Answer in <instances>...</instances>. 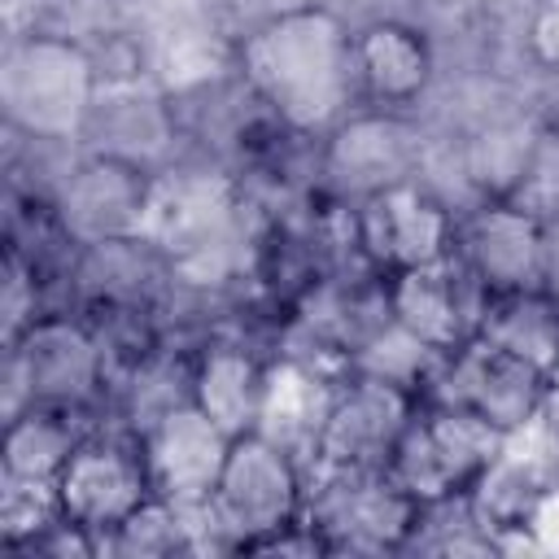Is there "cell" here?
<instances>
[{
    "label": "cell",
    "mask_w": 559,
    "mask_h": 559,
    "mask_svg": "<svg viewBox=\"0 0 559 559\" xmlns=\"http://www.w3.org/2000/svg\"><path fill=\"white\" fill-rule=\"evenodd\" d=\"M419 393L354 376L328 406L323 432L314 441V467L319 472H384L393 459V445L411 419Z\"/></svg>",
    "instance_id": "obj_8"
},
{
    "label": "cell",
    "mask_w": 559,
    "mask_h": 559,
    "mask_svg": "<svg viewBox=\"0 0 559 559\" xmlns=\"http://www.w3.org/2000/svg\"><path fill=\"white\" fill-rule=\"evenodd\" d=\"M502 441H507V432H498L480 415L432 402V397H415L411 419H406L384 472L419 507L467 498L476 489V480L489 472V463L502 454Z\"/></svg>",
    "instance_id": "obj_2"
},
{
    "label": "cell",
    "mask_w": 559,
    "mask_h": 559,
    "mask_svg": "<svg viewBox=\"0 0 559 559\" xmlns=\"http://www.w3.org/2000/svg\"><path fill=\"white\" fill-rule=\"evenodd\" d=\"M52 485H57L61 520L105 537L153 498L144 441H118V437L79 441V450L70 454V463Z\"/></svg>",
    "instance_id": "obj_7"
},
{
    "label": "cell",
    "mask_w": 559,
    "mask_h": 559,
    "mask_svg": "<svg viewBox=\"0 0 559 559\" xmlns=\"http://www.w3.org/2000/svg\"><path fill=\"white\" fill-rule=\"evenodd\" d=\"M380 280H384L389 319L406 328L415 341H424L432 354H450L476 336L489 293L454 253L432 266H415V271L380 275Z\"/></svg>",
    "instance_id": "obj_9"
},
{
    "label": "cell",
    "mask_w": 559,
    "mask_h": 559,
    "mask_svg": "<svg viewBox=\"0 0 559 559\" xmlns=\"http://www.w3.org/2000/svg\"><path fill=\"white\" fill-rule=\"evenodd\" d=\"M13 371L26 380V402L79 406L100 384V349L70 319H31L13 345Z\"/></svg>",
    "instance_id": "obj_13"
},
{
    "label": "cell",
    "mask_w": 559,
    "mask_h": 559,
    "mask_svg": "<svg viewBox=\"0 0 559 559\" xmlns=\"http://www.w3.org/2000/svg\"><path fill=\"white\" fill-rule=\"evenodd\" d=\"M533 48L542 61L559 66V0H546L537 22H533Z\"/></svg>",
    "instance_id": "obj_21"
},
{
    "label": "cell",
    "mask_w": 559,
    "mask_h": 559,
    "mask_svg": "<svg viewBox=\"0 0 559 559\" xmlns=\"http://www.w3.org/2000/svg\"><path fill=\"white\" fill-rule=\"evenodd\" d=\"M266 384L271 376L240 349H214L192 384V402L227 432H253L262 424V406H266Z\"/></svg>",
    "instance_id": "obj_18"
},
{
    "label": "cell",
    "mask_w": 559,
    "mask_h": 559,
    "mask_svg": "<svg viewBox=\"0 0 559 559\" xmlns=\"http://www.w3.org/2000/svg\"><path fill=\"white\" fill-rule=\"evenodd\" d=\"M74 406L31 402L22 415L9 419L4 432V476L13 480H57L70 454L79 450Z\"/></svg>",
    "instance_id": "obj_19"
},
{
    "label": "cell",
    "mask_w": 559,
    "mask_h": 559,
    "mask_svg": "<svg viewBox=\"0 0 559 559\" xmlns=\"http://www.w3.org/2000/svg\"><path fill=\"white\" fill-rule=\"evenodd\" d=\"M140 441H144L153 493L188 515H201L210 507L231 437L188 397L183 406H170Z\"/></svg>",
    "instance_id": "obj_10"
},
{
    "label": "cell",
    "mask_w": 559,
    "mask_h": 559,
    "mask_svg": "<svg viewBox=\"0 0 559 559\" xmlns=\"http://www.w3.org/2000/svg\"><path fill=\"white\" fill-rule=\"evenodd\" d=\"M498 201H507L542 223L559 218V131H537L515 183Z\"/></svg>",
    "instance_id": "obj_20"
},
{
    "label": "cell",
    "mask_w": 559,
    "mask_h": 559,
    "mask_svg": "<svg viewBox=\"0 0 559 559\" xmlns=\"http://www.w3.org/2000/svg\"><path fill=\"white\" fill-rule=\"evenodd\" d=\"M205 511H210V528L223 533L236 550H258L266 537L301 524L306 476L280 441H271L258 428L240 432L227 445Z\"/></svg>",
    "instance_id": "obj_3"
},
{
    "label": "cell",
    "mask_w": 559,
    "mask_h": 559,
    "mask_svg": "<svg viewBox=\"0 0 559 559\" xmlns=\"http://www.w3.org/2000/svg\"><path fill=\"white\" fill-rule=\"evenodd\" d=\"M454 223L459 218H450V210L437 197H428L415 179H406L362 197L349 231H354V249L376 275H402L450 258Z\"/></svg>",
    "instance_id": "obj_6"
},
{
    "label": "cell",
    "mask_w": 559,
    "mask_h": 559,
    "mask_svg": "<svg viewBox=\"0 0 559 559\" xmlns=\"http://www.w3.org/2000/svg\"><path fill=\"white\" fill-rule=\"evenodd\" d=\"M253 96L293 131H319L358 96L354 35L323 9H288L240 44Z\"/></svg>",
    "instance_id": "obj_1"
},
{
    "label": "cell",
    "mask_w": 559,
    "mask_h": 559,
    "mask_svg": "<svg viewBox=\"0 0 559 559\" xmlns=\"http://www.w3.org/2000/svg\"><path fill=\"white\" fill-rule=\"evenodd\" d=\"M428 44L402 22H371L354 35V87L376 109L411 105L428 83Z\"/></svg>",
    "instance_id": "obj_16"
},
{
    "label": "cell",
    "mask_w": 559,
    "mask_h": 559,
    "mask_svg": "<svg viewBox=\"0 0 559 559\" xmlns=\"http://www.w3.org/2000/svg\"><path fill=\"white\" fill-rule=\"evenodd\" d=\"M148 197H153V183L140 170V162L100 153L66 183L61 218L87 245H122L140 236Z\"/></svg>",
    "instance_id": "obj_12"
},
{
    "label": "cell",
    "mask_w": 559,
    "mask_h": 559,
    "mask_svg": "<svg viewBox=\"0 0 559 559\" xmlns=\"http://www.w3.org/2000/svg\"><path fill=\"white\" fill-rule=\"evenodd\" d=\"M476 336L502 345L507 354L542 367L555 380V371H559V297L550 288L489 293Z\"/></svg>",
    "instance_id": "obj_17"
},
{
    "label": "cell",
    "mask_w": 559,
    "mask_h": 559,
    "mask_svg": "<svg viewBox=\"0 0 559 559\" xmlns=\"http://www.w3.org/2000/svg\"><path fill=\"white\" fill-rule=\"evenodd\" d=\"M100 74L96 61L57 35L22 39L4 52L0 66V96L17 127L39 140H70L87 127L96 105Z\"/></svg>",
    "instance_id": "obj_4"
},
{
    "label": "cell",
    "mask_w": 559,
    "mask_h": 559,
    "mask_svg": "<svg viewBox=\"0 0 559 559\" xmlns=\"http://www.w3.org/2000/svg\"><path fill=\"white\" fill-rule=\"evenodd\" d=\"M419 397L472 411L498 432H515L546 411V402L555 397V380L542 367L507 354L502 345L472 336L459 349L437 354Z\"/></svg>",
    "instance_id": "obj_5"
},
{
    "label": "cell",
    "mask_w": 559,
    "mask_h": 559,
    "mask_svg": "<svg viewBox=\"0 0 559 559\" xmlns=\"http://www.w3.org/2000/svg\"><path fill=\"white\" fill-rule=\"evenodd\" d=\"M227 197L210 183L197 179H175V183H153L148 197V214L140 236L157 249H166L179 266H192L201 258H210L214 249H223L227 240Z\"/></svg>",
    "instance_id": "obj_15"
},
{
    "label": "cell",
    "mask_w": 559,
    "mask_h": 559,
    "mask_svg": "<svg viewBox=\"0 0 559 559\" xmlns=\"http://www.w3.org/2000/svg\"><path fill=\"white\" fill-rule=\"evenodd\" d=\"M454 258L485 293L546 288V223L507 201H489L454 223Z\"/></svg>",
    "instance_id": "obj_11"
},
{
    "label": "cell",
    "mask_w": 559,
    "mask_h": 559,
    "mask_svg": "<svg viewBox=\"0 0 559 559\" xmlns=\"http://www.w3.org/2000/svg\"><path fill=\"white\" fill-rule=\"evenodd\" d=\"M415 153H419L415 131L393 109H371V114L349 118L332 135L328 175L341 192H354L362 201L380 188L406 183L411 170H415Z\"/></svg>",
    "instance_id": "obj_14"
}]
</instances>
